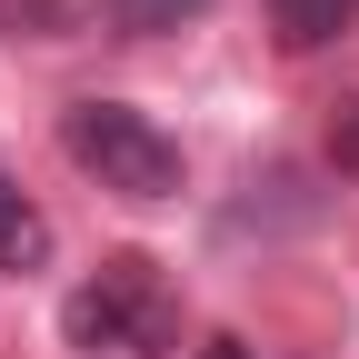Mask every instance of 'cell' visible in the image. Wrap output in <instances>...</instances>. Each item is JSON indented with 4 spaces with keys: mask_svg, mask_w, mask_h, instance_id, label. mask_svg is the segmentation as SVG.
<instances>
[{
    "mask_svg": "<svg viewBox=\"0 0 359 359\" xmlns=\"http://www.w3.org/2000/svg\"><path fill=\"white\" fill-rule=\"evenodd\" d=\"M210 359H240V339H210Z\"/></svg>",
    "mask_w": 359,
    "mask_h": 359,
    "instance_id": "obj_7",
    "label": "cell"
},
{
    "mask_svg": "<svg viewBox=\"0 0 359 359\" xmlns=\"http://www.w3.org/2000/svg\"><path fill=\"white\" fill-rule=\"evenodd\" d=\"M330 170H349V180H359V100L330 120Z\"/></svg>",
    "mask_w": 359,
    "mask_h": 359,
    "instance_id": "obj_6",
    "label": "cell"
},
{
    "mask_svg": "<svg viewBox=\"0 0 359 359\" xmlns=\"http://www.w3.org/2000/svg\"><path fill=\"white\" fill-rule=\"evenodd\" d=\"M60 150L110 200H180V140L150 110H130V100H70L60 110Z\"/></svg>",
    "mask_w": 359,
    "mask_h": 359,
    "instance_id": "obj_2",
    "label": "cell"
},
{
    "mask_svg": "<svg viewBox=\"0 0 359 359\" xmlns=\"http://www.w3.org/2000/svg\"><path fill=\"white\" fill-rule=\"evenodd\" d=\"M210 11V0H110V30H130V40H160V30H190Z\"/></svg>",
    "mask_w": 359,
    "mask_h": 359,
    "instance_id": "obj_5",
    "label": "cell"
},
{
    "mask_svg": "<svg viewBox=\"0 0 359 359\" xmlns=\"http://www.w3.org/2000/svg\"><path fill=\"white\" fill-rule=\"evenodd\" d=\"M60 330H70V349H90V359H100V349H120V359H170L180 299H170V280H160L150 250H120V259H100V280L70 290Z\"/></svg>",
    "mask_w": 359,
    "mask_h": 359,
    "instance_id": "obj_1",
    "label": "cell"
},
{
    "mask_svg": "<svg viewBox=\"0 0 359 359\" xmlns=\"http://www.w3.org/2000/svg\"><path fill=\"white\" fill-rule=\"evenodd\" d=\"M269 20H280V50H320L359 20V0H269Z\"/></svg>",
    "mask_w": 359,
    "mask_h": 359,
    "instance_id": "obj_4",
    "label": "cell"
},
{
    "mask_svg": "<svg viewBox=\"0 0 359 359\" xmlns=\"http://www.w3.org/2000/svg\"><path fill=\"white\" fill-rule=\"evenodd\" d=\"M40 259H50V219L11 190V170H0V269L20 280V269H40Z\"/></svg>",
    "mask_w": 359,
    "mask_h": 359,
    "instance_id": "obj_3",
    "label": "cell"
}]
</instances>
